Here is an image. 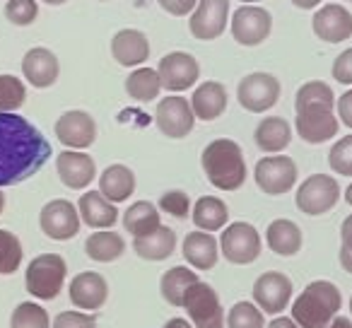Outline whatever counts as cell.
Masks as SVG:
<instances>
[{"label": "cell", "mask_w": 352, "mask_h": 328, "mask_svg": "<svg viewBox=\"0 0 352 328\" xmlns=\"http://www.w3.org/2000/svg\"><path fill=\"white\" fill-rule=\"evenodd\" d=\"M70 302L78 309H87V311H97L107 304L109 299V283L102 273L94 270H82L70 280Z\"/></svg>", "instance_id": "cell-18"}, {"label": "cell", "mask_w": 352, "mask_h": 328, "mask_svg": "<svg viewBox=\"0 0 352 328\" xmlns=\"http://www.w3.org/2000/svg\"><path fill=\"white\" fill-rule=\"evenodd\" d=\"M326 328H352V318L350 316H336Z\"/></svg>", "instance_id": "cell-51"}, {"label": "cell", "mask_w": 352, "mask_h": 328, "mask_svg": "<svg viewBox=\"0 0 352 328\" xmlns=\"http://www.w3.org/2000/svg\"><path fill=\"white\" fill-rule=\"evenodd\" d=\"M333 78L340 85H352V49H345L333 63Z\"/></svg>", "instance_id": "cell-44"}, {"label": "cell", "mask_w": 352, "mask_h": 328, "mask_svg": "<svg viewBox=\"0 0 352 328\" xmlns=\"http://www.w3.org/2000/svg\"><path fill=\"white\" fill-rule=\"evenodd\" d=\"M133 251L145 261H166L176 251V232L166 225H160L150 234L135 237Z\"/></svg>", "instance_id": "cell-26"}, {"label": "cell", "mask_w": 352, "mask_h": 328, "mask_svg": "<svg viewBox=\"0 0 352 328\" xmlns=\"http://www.w3.org/2000/svg\"><path fill=\"white\" fill-rule=\"evenodd\" d=\"M3 208H6V196H3V191H0V212H3Z\"/></svg>", "instance_id": "cell-55"}, {"label": "cell", "mask_w": 352, "mask_h": 328, "mask_svg": "<svg viewBox=\"0 0 352 328\" xmlns=\"http://www.w3.org/2000/svg\"><path fill=\"white\" fill-rule=\"evenodd\" d=\"M292 6H297L299 10H311V8L321 6V0H292Z\"/></svg>", "instance_id": "cell-52"}, {"label": "cell", "mask_w": 352, "mask_h": 328, "mask_svg": "<svg viewBox=\"0 0 352 328\" xmlns=\"http://www.w3.org/2000/svg\"><path fill=\"white\" fill-rule=\"evenodd\" d=\"M157 73H160L162 89L171 94L186 92L196 85V80L201 78V65L186 51H171L157 65Z\"/></svg>", "instance_id": "cell-9"}, {"label": "cell", "mask_w": 352, "mask_h": 328, "mask_svg": "<svg viewBox=\"0 0 352 328\" xmlns=\"http://www.w3.org/2000/svg\"><path fill=\"white\" fill-rule=\"evenodd\" d=\"M191 198H188L186 191H166L160 198V210L176 217V220H186L191 215Z\"/></svg>", "instance_id": "cell-41"}, {"label": "cell", "mask_w": 352, "mask_h": 328, "mask_svg": "<svg viewBox=\"0 0 352 328\" xmlns=\"http://www.w3.org/2000/svg\"><path fill=\"white\" fill-rule=\"evenodd\" d=\"M133 191H135V174L126 164H111L99 177V193L107 201H111L113 206L128 201L133 196Z\"/></svg>", "instance_id": "cell-27"}, {"label": "cell", "mask_w": 352, "mask_h": 328, "mask_svg": "<svg viewBox=\"0 0 352 328\" xmlns=\"http://www.w3.org/2000/svg\"><path fill=\"white\" fill-rule=\"evenodd\" d=\"M164 328H193V323H188L186 318H182V316H174L164 323Z\"/></svg>", "instance_id": "cell-50"}, {"label": "cell", "mask_w": 352, "mask_h": 328, "mask_svg": "<svg viewBox=\"0 0 352 328\" xmlns=\"http://www.w3.org/2000/svg\"><path fill=\"white\" fill-rule=\"evenodd\" d=\"M68 278V263L58 254H41L27 265V292L41 302H51L60 294Z\"/></svg>", "instance_id": "cell-4"}, {"label": "cell", "mask_w": 352, "mask_h": 328, "mask_svg": "<svg viewBox=\"0 0 352 328\" xmlns=\"http://www.w3.org/2000/svg\"><path fill=\"white\" fill-rule=\"evenodd\" d=\"M289 299H292V280L285 273L278 270H268L254 283V302L261 311L270 314H283L287 309Z\"/></svg>", "instance_id": "cell-14"}, {"label": "cell", "mask_w": 352, "mask_h": 328, "mask_svg": "<svg viewBox=\"0 0 352 328\" xmlns=\"http://www.w3.org/2000/svg\"><path fill=\"white\" fill-rule=\"evenodd\" d=\"M182 254L196 270H210L220 259V244L210 232H188L182 244Z\"/></svg>", "instance_id": "cell-23"}, {"label": "cell", "mask_w": 352, "mask_h": 328, "mask_svg": "<svg viewBox=\"0 0 352 328\" xmlns=\"http://www.w3.org/2000/svg\"><path fill=\"white\" fill-rule=\"evenodd\" d=\"M265 328H299V326L292 321V316H278V318H273Z\"/></svg>", "instance_id": "cell-48"}, {"label": "cell", "mask_w": 352, "mask_h": 328, "mask_svg": "<svg viewBox=\"0 0 352 328\" xmlns=\"http://www.w3.org/2000/svg\"><path fill=\"white\" fill-rule=\"evenodd\" d=\"M340 239H342V246L352 249V215H347L340 225Z\"/></svg>", "instance_id": "cell-47"}, {"label": "cell", "mask_w": 352, "mask_h": 328, "mask_svg": "<svg viewBox=\"0 0 352 328\" xmlns=\"http://www.w3.org/2000/svg\"><path fill=\"white\" fill-rule=\"evenodd\" d=\"M265 241L278 256H294L302 249V230L292 220H273L265 230Z\"/></svg>", "instance_id": "cell-31"}, {"label": "cell", "mask_w": 352, "mask_h": 328, "mask_svg": "<svg viewBox=\"0 0 352 328\" xmlns=\"http://www.w3.org/2000/svg\"><path fill=\"white\" fill-rule=\"evenodd\" d=\"M342 307V294L328 280H314L292 302V321L299 328H326Z\"/></svg>", "instance_id": "cell-3"}, {"label": "cell", "mask_w": 352, "mask_h": 328, "mask_svg": "<svg viewBox=\"0 0 352 328\" xmlns=\"http://www.w3.org/2000/svg\"><path fill=\"white\" fill-rule=\"evenodd\" d=\"M56 169H58L60 182L65 184L73 191L80 188H87L89 184L97 177V167H94V160L89 155H85L82 150H65L56 160Z\"/></svg>", "instance_id": "cell-19"}, {"label": "cell", "mask_w": 352, "mask_h": 328, "mask_svg": "<svg viewBox=\"0 0 352 328\" xmlns=\"http://www.w3.org/2000/svg\"><path fill=\"white\" fill-rule=\"evenodd\" d=\"M345 201H347V206H352V184L345 188Z\"/></svg>", "instance_id": "cell-53"}, {"label": "cell", "mask_w": 352, "mask_h": 328, "mask_svg": "<svg viewBox=\"0 0 352 328\" xmlns=\"http://www.w3.org/2000/svg\"><path fill=\"white\" fill-rule=\"evenodd\" d=\"M51 328H97V316L85 311H60L51 321Z\"/></svg>", "instance_id": "cell-43"}, {"label": "cell", "mask_w": 352, "mask_h": 328, "mask_svg": "<svg viewBox=\"0 0 352 328\" xmlns=\"http://www.w3.org/2000/svg\"><path fill=\"white\" fill-rule=\"evenodd\" d=\"M22 73H25L27 83L32 87L46 89L51 85H56V80L60 75V65L54 51L44 49V46H34L22 58Z\"/></svg>", "instance_id": "cell-21"}, {"label": "cell", "mask_w": 352, "mask_h": 328, "mask_svg": "<svg viewBox=\"0 0 352 328\" xmlns=\"http://www.w3.org/2000/svg\"><path fill=\"white\" fill-rule=\"evenodd\" d=\"M201 164L208 182L215 188H220V191H236V188L244 186L246 162L239 142L227 140V138L212 140L203 150Z\"/></svg>", "instance_id": "cell-2"}, {"label": "cell", "mask_w": 352, "mask_h": 328, "mask_svg": "<svg viewBox=\"0 0 352 328\" xmlns=\"http://www.w3.org/2000/svg\"><path fill=\"white\" fill-rule=\"evenodd\" d=\"M227 15H230V0H198L196 12L188 20V30L196 39L212 41L225 32Z\"/></svg>", "instance_id": "cell-17"}, {"label": "cell", "mask_w": 352, "mask_h": 328, "mask_svg": "<svg viewBox=\"0 0 352 328\" xmlns=\"http://www.w3.org/2000/svg\"><path fill=\"white\" fill-rule=\"evenodd\" d=\"M155 121L157 128L166 138H176L179 140V138H186L193 131L196 116H193V109L188 99L179 97V94H171V97H164L157 104Z\"/></svg>", "instance_id": "cell-15"}, {"label": "cell", "mask_w": 352, "mask_h": 328, "mask_svg": "<svg viewBox=\"0 0 352 328\" xmlns=\"http://www.w3.org/2000/svg\"><path fill=\"white\" fill-rule=\"evenodd\" d=\"M160 222V212H157V206L150 201H138L123 212V227H126L128 234L135 237H145L150 234L152 230H157Z\"/></svg>", "instance_id": "cell-33"}, {"label": "cell", "mask_w": 352, "mask_h": 328, "mask_svg": "<svg viewBox=\"0 0 352 328\" xmlns=\"http://www.w3.org/2000/svg\"><path fill=\"white\" fill-rule=\"evenodd\" d=\"M162 89V83H160V73L155 68H135L131 75L126 78V92L128 97H133L135 102H152L157 99Z\"/></svg>", "instance_id": "cell-34"}, {"label": "cell", "mask_w": 352, "mask_h": 328, "mask_svg": "<svg viewBox=\"0 0 352 328\" xmlns=\"http://www.w3.org/2000/svg\"><path fill=\"white\" fill-rule=\"evenodd\" d=\"M254 179L263 193L283 196V193L292 191V186L297 184V164L287 155L263 157V160L256 162Z\"/></svg>", "instance_id": "cell-6"}, {"label": "cell", "mask_w": 352, "mask_h": 328, "mask_svg": "<svg viewBox=\"0 0 352 328\" xmlns=\"http://www.w3.org/2000/svg\"><path fill=\"white\" fill-rule=\"evenodd\" d=\"M162 8H164L169 15H176V17H186L188 12L196 10V3L198 0H157Z\"/></svg>", "instance_id": "cell-45"}, {"label": "cell", "mask_w": 352, "mask_h": 328, "mask_svg": "<svg viewBox=\"0 0 352 328\" xmlns=\"http://www.w3.org/2000/svg\"><path fill=\"white\" fill-rule=\"evenodd\" d=\"M340 201V186L328 174H311L297 191V208L304 215H323Z\"/></svg>", "instance_id": "cell-10"}, {"label": "cell", "mask_w": 352, "mask_h": 328, "mask_svg": "<svg viewBox=\"0 0 352 328\" xmlns=\"http://www.w3.org/2000/svg\"><path fill=\"white\" fill-rule=\"evenodd\" d=\"M39 227L49 239L54 241H68L80 232V212L78 206H73L65 198L49 201L41 208Z\"/></svg>", "instance_id": "cell-11"}, {"label": "cell", "mask_w": 352, "mask_h": 328, "mask_svg": "<svg viewBox=\"0 0 352 328\" xmlns=\"http://www.w3.org/2000/svg\"><path fill=\"white\" fill-rule=\"evenodd\" d=\"M328 167L340 177H352V135H345L328 152Z\"/></svg>", "instance_id": "cell-40"}, {"label": "cell", "mask_w": 352, "mask_h": 328, "mask_svg": "<svg viewBox=\"0 0 352 328\" xmlns=\"http://www.w3.org/2000/svg\"><path fill=\"white\" fill-rule=\"evenodd\" d=\"M196 283H198L196 270L186 268V265H174V268H169L164 275H162L160 292L166 304H171V307H184V299H186L188 287Z\"/></svg>", "instance_id": "cell-30"}, {"label": "cell", "mask_w": 352, "mask_h": 328, "mask_svg": "<svg viewBox=\"0 0 352 328\" xmlns=\"http://www.w3.org/2000/svg\"><path fill=\"white\" fill-rule=\"evenodd\" d=\"M44 3H49V6H63V3H68V0H44Z\"/></svg>", "instance_id": "cell-54"}, {"label": "cell", "mask_w": 352, "mask_h": 328, "mask_svg": "<svg viewBox=\"0 0 352 328\" xmlns=\"http://www.w3.org/2000/svg\"><path fill=\"white\" fill-rule=\"evenodd\" d=\"M340 265L347 273H352V249H347V246H340Z\"/></svg>", "instance_id": "cell-49"}, {"label": "cell", "mask_w": 352, "mask_h": 328, "mask_svg": "<svg viewBox=\"0 0 352 328\" xmlns=\"http://www.w3.org/2000/svg\"><path fill=\"white\" fill-rule=\"evenodd\" d=\"M10 328H51V316L41 304L22 302L12 311Z\"/></svg>", "instance_id": "cell-36"}, {"label": "cell", "mask_w": 352, "mask_h": 328, "mask_svg": "<svg viewBox=\"0 0 352 328\" xmlns=\"http://www.w3.org/2000/svg\"><path fill=\"white\" fill-rule=\"evenodd\" d=\"M336 104V94L321 80H311V83H304L297 89V97H294V107L309 109V107H333Z\"/></svg>", "instance_id": "cell-35"}, {"label": "cell", "mask_w": 352, "mask_h": 328, "mask_svg": "<svg viewBox=\"0 0 352 328\" xmlns=\"http://www.w3.org/2000/svg\"><path fill=\"white\" fill-rule=\"evenodd\" d=\"M39 15V6L36 0H8L6 6V17L17 27H27L36 20Z\"/></svg>", "instance_id": "cell-42"}, {"label": "cell", "mask_w": 352, "mask_h": 328, "mask_svg": "<svg viewBox=\"0 0 352 328\" xmlns=\"http://www.w3.org/2000/svg\"><path fill=\"white\" fill-rule=\"evenodd\" d=\"M191 109H193V116L201 118V121H215V118H220L227 109L225 85L215 83V80H208V83L198 85L191 97Z\"/></svg>", "instance_id": "cell-24"}, {"label": "cell", "mask_w": 352, "mask_h": 328, "mask_svg": "<svg viewBox=\"0 0 352 328\" xmlns=\"http://www.w3.org/2000/svg\"><path fill=\"white\" fill-rule=\"evenodd\" d=\"M338 121H342L347 128H352V89H347L338 99Z\"/></svg>", "instance_id": "cell-46"}, {"label": "cell", "mask_w": 352, "mask_h": 328, "mask_svg": "<svg viewBox=\"0 0 352 328\" xmlns=\"http://www.w3.org/2000/svg\"><path fill=\"white\" fill-rule=\"evenodd\" d=\"M314 34L328 44H340L352 36V15L347 8L328 3L314 15Z\"/></svg>", "instance_id": "cell-20"}, {"label": "cell", "mask_w": 352, "mask_h": 328, "mask_svg": "<svg viewBox=\"0 0 352 328\" xmlns=\"http://www.w3.org/2000/svg\"><path fill=\"white\" fill-rule=\"evenodd\" d=\"M350 314H352V297H350Z\"/></svg>", "instance_id": "cell-56"}, {"label": "cell", "mask_w": 352, "mask_h": 328, "mask_svg": "<svg viewBox=\"0 0 352 328\" xmlns=\"http://www.w3.org/2000/svg\"><path fill=\"white\" fill-rule=\"evenodd\" d=\"M220 254L234 265H249L261 256V234L249 222H234L222 232Z\"/></svg>", "instance_id": "cell-7"}, {"label": "cell", "mask_w": 352, "mask_h": 328, "mask_svg": "<svg viewBox=\"0 0 352 328\" xmlns=\"http://www.w3.org/2000/svg\"><path fill=\"white\" fill-rule=\"evenodd\" d=\"M27 102V87L15 75H0V113H15Z\"/></svg>", "instance_id": "cell-37"}, {"label": "cell", "mask_w": 352, "mask_h": 328, "mask_svg": "<svg viewBox=\"0 0 352 328\" xmlns=\"http://www.w3.org/2000/svg\"><path fill=\"white\" fill-rule=\"evenodd\" d=\"M225 328H265L263 311L254 302H236L227 314Z\"/></svg>", "instance_id": "cell-39"}, {"label": "cell", "mask_w": 352, "mask_h": 328, "mask_svg": "<svg viewBox=\"0 0 352 328\" xmlns=\"http://www.w3.org/2000/svg\"><path fill=\"white\" fill-rule=\"evenodd\" d=\"M184 309H186L193 328H225V309H222L220 294L215 292L212 285L203 283V280L188 287Z\"/></svg>", "instance_id": "cell-5"}, {"label": "cell", "mask_w": 352, "mask_h": 328, "mask_svg": "<svg viewBox=\"0 0 352 328\" xmlns=\"http://www.w3.org/2000/svg\"><path fill=\"white\" fill-rule=\"evenodd\" d=\"M191 220L201 232H217L227 225L230 220V210L227 203L217 196H203L191 208Z\"/></svg>", "instance_id": "cell-29"}, {"label": "cell", "mask_w": 352, "mask_h": 328, "mask_svg": "<svg viewBox=\"0 0 352 328\" xmlns=\"http://www.w3.org/2000/svg\"><path fill=\"white\" fill-rule=\"evenodd\" d=\"M254 140L258 145V150L263 152H283L292 140V128L285 118L280 116H265L263 121L256 126Z\"/></svg>", "instance_id": "cell-28"}, {"label": "cell", "mask_w": 352, "mask_h": 328, "mask_svg": "<svg viewBox=\"0 0 352 328\" xmlns=\"http://www.w3.org/2000/svg\"><path fill=\"white\" fill-rule=\"evenodd\" d=\"M111 56L118 65L138 68L150 58V41L138 30H121L111 39Z\"/></svg>", "instance_id": "cell-22"}, {"label": "cell", "mask_w": 352, "mask_h": 328, "mask_svg": "<svg viewBox=\"0 0 352 328\" xmlns=\"http://www.w3.org/2000/svg\"><path fill=\"white\" fill-rule=\"evenodd\" d=\"M85 251L97 263H113L126 251V241H123V237L118 232H92L87 237V241H85Z\"/></svg>", "instance_id": "cell-32"}, {"label": "cell", "mask_w": 352, "mask_h": 328, "mask_svg": "<svg viewBox=\"0 0 352 328\" xmlns=\"http://www.w3.org/2000/svg\"><path fill=\"white\" fill-rule=\"evenodd\" d=\"M51 160V142L17 113H0V188L32 179Z\"/></svg>", "instance_id": "cell-1"}, {"label": "cell", "mask_w": 352, "mask_h": 328, "mask_svg": "<svg viewBox=\"0 0 352 328\" xmlns=\"http://www.w3.org/2000/svg\"><path fill=\"white\" fill-rule=\"evenodd\" d=\"M244 3H256V0H244Z\"/></svg>", "instance_id": "cell-57"}, {"label": "cell", "mask_w": 352, "mask_h": 328, "mask_svg": "<svg viewBox=\"0 0 352 328\" xmlns=\"http://www.w3.org/2000/svg\"><path fill=\"white\" fill-rule=\"evenodd\" d=\"M270 30H273V20L265 8L258 6H241L234 10L232 17V36L236 44L241 46H258L268 39Z\"/></svg>", "instance_id": "cell-13"}, {"label": "cell", "mask_w": 352, "mask_h": 328, "mask_svg": "<svg viewBox=\"0 0 352 328\" xmlns=\"http://www.w3.org/2000/svg\"><path fill=\"white\" fill-rule=\"evenodd\" d=\"M22 241L17 234L8 230H0V275H12L22 265Z\"/></svg>", "instance_id": "cell-38"}, {"label": "cell", "mask_w": 352, "mask_h": 328, "mask_svg": "<svg viewBox=\"0 0 352 328\" xmlns=\"http://www.w3.org/2000/svg\"><path fill=\"white\" fill-rule=\"evenodd\" d=\"M350 3H352V0H350Z\"/></svg>", "instance_id": "cell-58"}, {"label": "cell", "mask_w": 352, "mask_h": 328, "mask_svg": "<svg viewBox=\"0 0 352 328\" xmlns=\"http://www.w3.org/2000/svg\"><path fill=\"white\" fill-rule=\"evenodd\" d=\"M54 133L70 150H87L97 140V123H94V118L87 111L73 109V111H65L56 121Z\"/></svg>", "instance_id": "cell-16"}, {"label": "cell", "mask_w": 352, "mask_h": 328, "mask_svg": "<svg viewBox=\"0 0 352 328\" xmlns=\"http://www.w3.org/2000/svg\"><path fill=\"white\" fill-rule=\"evenodd\" d=\"M294 128H297V135L302 138L309 145H321L328 142L333 135H338V128L340 121L333 113V107H309L299 109L297 116H294Z\"/></svg>", "instance_id": "cell-12"}, {"label": "cell", "mask_w": 352, "mask_h": 328, "mask_svg": "<svg viewBox=\"0 0 352 328\" xmlns=\"http://www.w3.org/2000/svg\"><path fill=\"white\" fill-rule=\"evenodd\" d=\"M236 99L251 113H265L280 99V80L270 73H251L241 78Z\"/></svg>", "instance_id": "cell-8"}, {"label": "cell", "mask_w": 352, "mask_h": 328, "mask_svg": "<svg viewBox=\"0 0 352 328\" xmlns=\"http://www.w3.org/2000/svg\"><path fill=\"white\" fill-rule=\"evenodd\" d=\"M78 212H80V220L87 227H92V230H109L118 220L116 206L111 201H107L99 191L82 193L78 203Z\"/></svg>", "instance_id": "cell-25"}]
</instances>
